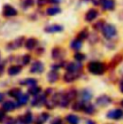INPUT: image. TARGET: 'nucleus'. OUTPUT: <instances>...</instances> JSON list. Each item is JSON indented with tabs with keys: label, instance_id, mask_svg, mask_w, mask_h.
<instances>
[{
	"label": "nucleus",
	"instance_id": "nucleus-37",
	"mask_svg": "<svg viewBox=\"0 0 123 124\" xmlns=\"http://www.w3.org/2000/svg\"><path fill=\"white\" fill-rule=\"evenodd\" d=\"M23 4L25 7H32L35 4V0H25Z\"/></svg>",
	"mask_w": 123,
	"mask_h": 124
},
{
	"label": "nucleus",
	"instance_id": "nucleus-8",
	"mask_svg": "<svg viewBox=\"0 0 123 124\" xmlns=\"http://www.w3.org/2000/svg\"><path fill=\"white\" fill-rule=\"evenodd\" d=\"M43 69H44V66H43L42 62L37 61L32 64L30 68V72H32V73H41L43 71Z\"/></svg>",
	"mask_w": 123,
	"mask_h": 124
},
{
	"label": "nucleus",
	"instance_id": "nucleus-15",
	"mask_svg": "<svg viewBox=\"0 0 123 124\" xmlns=\"http://www.w3.org/2000/svg\"><path fill=\"white\" fill-rule=\"evenodd\" d=\"M20 71H21V66H19V65H12V66L8 69L9 75H12V76L17 75L18 73H20Z\"/></svg>",
	"mask_w": 123,
	"mask_h": 124
},
{
	"label": "nucleus",
	"instance_id": "nucleus-43",
	"mask_svg": "<svg viewBox=\"0 0 123 124\" xmlns=\"http://www.w3.org/2000/svg\"><path fill=\"white\" fill-rule=\"evenodd\" d=\"M5 117V115H4V113L2 112V111H0V121H2V119Z\"/></svg>",
	"mask_w": 123,
	"mask_h": 124
},
{
	"label": "nucleus",
	"instance_id": "nucleus-46",
	"mask_svg": "<svg viewBox=\"0 0 123 124\" xmlns=\"http://www.w3.org/2000/svg\"><path fill=\"white\" fill-rule=\"evenodd\" d=\"M3 98H4V95H3V94H2V93H0V102H1V101H2V100H3Z\"/></svg>",
	"mask_w": 123,
	"mask_h": 124
},
{
	"label": "nucleus",
	"instance_id": "nucleus-30",
	"mask_svg": "<svg viewBox=\"0 0 123 124\" xmlns=\"http://www.w3.org/2000/svg\"><path fill=\"white\" fill-rule=\"evenodd\" d=\"M40 91H41V89H40L39 87L34 86V87H31L28 92H29V93L32 94V95H37V94H38V93H40Z\"/></svg>",
	"mask_w": 123,
	"mask_h": 124
},
{
	"label": "nucleus",
	"instance_id": "nucleus-49",
	"mask_svg": "<svg viewBox=\"0 0 123 124\" xmlns=\"http://www.w3.org/2000/svg\"><path fill=\"white\" fill-rule=\"evenodd\" d=\"M83 1H89V0H83Z\"/></svg>",
	"mask_w": 123,
	"mask_h": 124
},
{
	"label": "nucleus",
	"instance_id": "nucleus-47",
	"mask_svg": "<svg viewBox=\"0 0 123 124\" xmlns=\"http://www.w3.org/2000/svg\"><path fill=\"white\" fill-rule=\"evenodd\" d=\"M120 91H121V93H123V83L120 85Z\"/></svg>",
	"mask_w": 123,
	"mask_h": 124
},
{
	"label": "nucleus",
	"instance_id": "nucleus-29",
	"mask_svg": "<svg viewBox=\"0 0 123 124\" xmlns=\"http://www.w3.org/2000/svg\"><path fill=\"white\" fill-rule=\"evenodd\" d=\"M91 98H92V93H90L89 91L85 90V91L82 92V99L84 101H90Z\"/></svg>",
	"mask_w": 123,
	"mask_h": 124
},
{
	"label": "nucleus",
	"instance_id": "nucleus-27",
	"mask_svg": "<svg viewBox=\"0 0 123 124\" xmlns=\"http://www.w3.org/2000/svg\"><path fill=\"white\" fill-rule=\"evenodd\" d=\"M21 84L22 85H27V86H30V87H34V86H37V80H35L33 78H28L25 81L21 82Z\"/></svg>",
	"mask_w": 123,
	"mask_h": 124
},
{
	"label": "nucleus",
	"instance_id": "nucleus-4",
	"mask_svg": "<svg viewBox=\"0 0 123 124\" xmlns=\"http://www.w3.org/2000/svg\"><path fill=\"white\" fill-rule=\"evenodd\" d=\"M24 40H25V38L24 37H19L16 39H15L14 41L10 42L7 47H8V49H17V48H19V47L22 46Z\"/></svg>",
	"mask_w": 123,
	"mask_h": 124
},
{
	"label": "nucleus",
	"instance_id": "nucleus-42",
	"mask_svg": "<svg viewBox=\"0 0 123 124\" xmlns=\"http://www.w3.org/2000/svg\"><path fill=\"white\" fill-rule=\"evenodd\" d=\"M3 72H4V65L0 64V76L3 74Z\"/></svg>",
	"mask_w": 123,
	"mask_h": 124
},
{
	"label": "nucleus",
	"instance_id": "nucleus-34",
	"mask_svg": "<svg viewBox=\"0 0 123 124\" xmlns=\"http://www.w3.org/2000/svg\"><path fill=\"white\" fill-rule=\"evenodd\" d=\"M74 59H75L77 62H82V61H84V60L86 59V56H85V54H83V53L77 52V53H75V55H74Z\"/></svg>",
	"mask_w": 123,
	"mask_h": 124
},
{
	"label": "nucleus",
	"instance_id": "nucleus-12",
	"mask_svg": "<svg viewBox=\"0 0 123 124\" xmlns=\"http://www.w3.org/2000/svg\"><path fill=\"white\" fill-rule=\"evenodd\" d=\"M57 101L58 104L62 107H66L69 103V100L65 94H57Z\"/></svg>",
	"mask_w": 123,
	"mask_h": 124
},
{
	"label": "nucleus",
	"instance_id": "nucleus-2",
	"mask_svg": "<svg viewBox=\"0 0 123 124\" xmlns=\"http://www.w3.org/2000/svg\"><path fill=\"white\" fill-rule=\"evenodd\" d=\"M102 34L106 39H112L117 35V30L113 24H106L102 29Z\"/></svg>",
	"mask_w": 123,
	"mask_h": 124
},
{
	"label": "nucleus",
	"instance_id": "nucleus-31",
	"mask_svg": "<svg viewBox=\"0 0 123 124\" xmlns=\"http://www.w3.org/2000/svg\"><path fill=\"white\" fill-rule=\"evenodd\" d=\"M48 117H49L48 114H41L39 116V117L38 118V120H37V122H38L37 124H42L43 122H45L48 119Z\"/></svg>",
	"mask_w": 123,
	"mask_h": 124
},
{
	"label": "nucleus",
	"instance_id": "nucleus-35",
	"mask_svg": "<svg viewBox=\"0 0 123 124\" xmlns=\"http://www.w3.org/2000/svg\"><path fill=\"white\" fill-rule=\"evenodd\" d=\"M31 61V56L30 55H24L22 57V63L23 64H28Z\"/></svg>",
	"mask_w": 123,
	"mask_h": 124
},
{
	"label": "nucleus",
	"instance_id": "nucleus-5",
	"mask_svg": "<svg viewBox=\"0 0 123 124\" xmlns=\"http://www.w3.org/2000/svg\"><path fill=\"white\" fill-rule=\"evenodd\" d=\"M51 54H52V58L54 60H60L64 56L65 51L62 47H54L51 51Z\"/></svg>",
	"mask_w": 123,
	"mask_h": 124
},
{
	"label": "nucleus",
	"instance_id": "nucleus-36",
	"mask_svg": "<svg viewBox=\"0 0 123 124\" xmlns=\"http://www.w3.org/2000/svg\"><path fill=\"white\" fill-rule=\"evenodd\" d=\"M83 110H85L87 113H89V114H91L92 112H94V108L91 106V105H88V106H84L83 107Z\"/></svg>",
	"mask_w": 123,
	"mask_h": 124
},
{
	"label": "nucleus",
	"instance_id": "nucleus-40",
	"mask_svg": "<svg viewBox=\"0 0 123 124\" xmlns=\"http://www.w3.org/2000/svg\"><path fill=\"white\" fill-rule=\"evenodd\" d=\"M102 1H103V0H92V4L95 5V6H99V5H101V4H102Z\"/></svg>",
	"mask_w": 123,
	"mask_h": 124
},
{
	"label": "nucleus",
	"instance_id": "nucleus-45",
	"mask_svg": "<svg viewBox=\"0 0 123 124\" xmlns=\"http://www.w3.org/2000/svg\"><path fill=\"white\" fill-rule=\"evenodd\" d=\"M15 120L14 119H10L9 120V123H7V124H15Z\"/></svg>",
	"mask_w": 123,
	"mask_h": 124
},
{
	"label": "nucleus",
	"instance_id": "nucleus-48",
	"mask_svg": "<svg viewBox=\"0 0 123 124\" xmlns=\"http://www.w3.org/2000/svg\"><path fill=\"white\" fill-rule=\"evenodd\" d=\"M121 105H122V106H123V101H122V102H121Z\"/></svg>",
	"mask_w": 123,
	"mask_h": 124
},
{
	"label": "nucleus",
	"instance_id": "nucleus-19",
	"mask_svg": "<svg viewBox=\"0 0 123 124\" xmlns=\"http://www.w3.org/2000/svg\"><path fill=\"white\" fill-rule=\"evenodd\" d=\"M15 109V104L12 101H6L4 104H3V110L7 111V112H11V111H14Z\"/></svg>",
	"mask_w": 123,
	"mask_h": 124
},
{
	"label": "nucleus",
	"instance_id": "nucleus-16",
	"mask_svg": "<svg viewBox=\"0 0 123 124\" xmlns=\"http://www.w3.org/2000/svg\"><path fill=\"white\" fill-rule=\"evenodd\" d=\"M47 78H48V81L50 83H54V82L58 81V79H59V73L56 70H52V71H50L48 73Z\"/></svg>",
	"mask_w": 123,
	"mask_h": 124
},
{
	"label": "nucleus",
	"instance_id": "nucleus-21",
	"mask_svg": "<svg viewBox=\"0 0 123 124\" xmlns=\"http://www.w3.org/2000/svg\"><path fill=\"white\" fill-rule=\"evenodd\" d=\"M88 37H89V30H88V28H84L83 30H81V31L78 33L77 39L83 41V40L86 39Z\"/></svg>",
	"mask_w": 123,
	"mask_h": 124
},
{
	"label": "nucleus",
	"instance_id": "nucleus-39",
	"mask_svg": "<svg viewBox=\"0 0 123 124\" xmlns=\"http://www.w3.org/2000/svg\"><path fill=\"white\" fill-rule=\"evenodd\" d=\"M82 107H84V106H83V105H81L80 103H76V104H74V105H73V110H75V111H76V110H77V111H80V110H82V109H83Z\"/></svg>",
	"mask_w": 123,
	"mask_h": 124
},
{
	"label": "nucleus",
	"instance_id": "nucleus-11",
	"mask_svg": "<svg viewBox=\"0 0 123 124\" xmlns=\"http://www.w3.org/2000/svg\"><path fill=\"white\" fill-rule=\"evenodd\" d=\"M79 77V73L76 72H66L63 75V80L67 83H71L73 81H75L77 78Z\"/></svg>",
	"mask_w": 123,
	"mask_h": 124
},
{
	"label": "nucleus",
	"instance_id": "nucleus-33",
	"mask_svg": "<svg viewBox=\"0 0 123 124\" xmlns=\"http://www.w3.org/2000/svg\"><path fill=\"white\" fill-rule=\"evenodd\" d=\"M65 95H66V97L68 98V100L70 101V100L74 99V98L77 96V92H76L75 90H70L68 93L65 94Z\"/></svg>",
	"mask_w": 123,
	"mask_h": 124
},
{
	"label": "nucleus",
	"instance_id": "nucleus-7",
	"mask_svg": "<svg viewBox=\"0 0 123 124\" xmlns=\"http://www.w3.org/2000/svg\"><path fill=\"white\" fill-rule=\"evenodd\" d=\"M101 6L104 11H114L115 8V0H103Z\"/></svg>",
	"mask_w": 123,
	"mask_h": 124
},
{
	"label": "nucleus",
	"instance_id": "nucleus-32",
	"mask_svg": "<svg viewBox=\"0 0 123 124\" xmlns=\"http://www.w3.org/2000/svg\"><path fill=\"white\" fill-rule=\"evenodd\" d=\"M32 121H33V116H32V114L31 113H27L24 116V117H23V122H24V124H31Z\"/></svg>",
	"mask_w": 123,
	"mask_h": 124
},
{
	"label": "nucleus",
	"instance_id": "nucleus-24",
	"mask_svg": "<svg viewBox=\"0 0 123 124\" xmlns=\"http://www.w3.org/2000/svg\"><path fill=\"white\" fill-rule=\"evenodd\" d=\"M21 94L22 93H21V91L19 89H13L9 92V95L12 97H15V98H18Z\"/></svg>",
	"mask_w": 123,
	"mask_h": 124
},
{
	"label": "nucleus",
	"instance_id": "nucleus-23",
	"mask_svg": "<svg viewBox=\"0 0 123 124\" xmlns=\"http://www.w3.org/2000/svg\"><path fill=\"white\" fill-rule=\"evenodd\" d=\"M106 25V23H105V20H103V19H100L99 21H97L94 25H93V28L96 30V31H100V30H102L103 28H104V26Z\"/></svg>",
	"mask_w": 123,
	"mask_h": 124
},
{
	"label": "nucleus",
	"instance_id": "nucleus-26",
	"mask_svg": "<svg viewBox=\"0 0 123 124\" xmlns=\"http://www.w3.org/2000/svg\"><path fill=\"white\" fill-rule=\"evenodd\" d=\"M66 120L70 124H78V122H79V118H78L76 116H74V115H69V116H66Z\"/></svg>",
	"mask_w": 123,
	"mask_h": 124
},
{
	"label": "nucleus",
	"instance_id": "nucleus-14",
	"mask_svg": "<svg viewBox=\"0 0 123 124\" xmlns=\"http://www.w3.org/2000/svg\"><path fill=\"white\" fill-rule=\"evenodd\" d=\"M38 44V39H35V38H30L28 39L26 41H25V47L28 49V50H32L34 49Z\"/></svg>",
	"mask_w": 123,
	"mask_h": 124
},
{
	"label": "nucleus",
	"instance_id": "nucleus-25",
	"mask_svg": "<svg viewBox=\"0 0 123 124\" xmlns=\"http://www.w3.org/2000/svg\"><path fill=\"white\" fill-rule=\"evenodd\" d=\"M28 100H29V98H28V95L27 94H21L17 98V101H18V104L19 105H25L28 102Z\"/></svg>",
	"mask_w": 123,
	"mask_h": 124
},
{
	"label": "nucleus",
	"instance_id": "nucleus-6",
	"mask_svg": "<svg viewBox=\"0 0 123 124\" xmlns=\"http://www.w3.org/2000/svg\"><path fill=\"white\" fill-rule=\"evenodd\" d=\"M82 69V64L77 63V62H69L66 65V70L67 72H76L79 73Z\"/></svg>",
	"mask_w": 123,
	"mask_h": 124
},
{
	"label": "nucleus",
	"instance_id": "nucleus-38",
	"mask_svg": "<svg viewBox=\"0 0 123 124\" xmlns=\"http://www.w3.org/2000/svg\"><path fill=\"white\" fill-rule=\"evenodd\" d=\"M48 2H49V0H37V4H38V6H40V7L46 5Z\"/></svg>",
	"mask_w": 123,
	"mask_h": 124
},
{
	"label": "nucleus",
	"instance_id": "nucleus-13",
	"mask_svg": "<svg viewBox=\"0 0 123 124\" xmlns=\"http://www.w3.org/2000/svg\"><path fill=\"white\" fill-rule=\"evenodd\" d=\"M123 116V112L120 109H116V110H114V111H111L109 114H108V117L110 118H113V119H118L120 118Z\"/></svg>",
	"mask_w": 123,
	"mask_h": 124
},
{
	"label": "nucleus",
	"instance_id": "nucleus-41",
	"mask_svg": "<svg viewBox=\"0 0 123 124\" xmlns=\"http://www.w3.org/2000/svg\"><path fill=\"white\" fill-rule=\"evenodd\" d=\"M62 0H49V2L53 3V4H60V3H62Z\"/></svg>",
	"mask_w": 123,
	"mask_h": 124
},
{
	"label": "nucleus",
	"instance_id": "nucleus-44",
	"mask_svg": "<svg viewBox=\"0 0 123 124\" xmlns=\"http://www.w3.org/2000/svg\"><path fill=\"white\" fill-rule=\"evenodd\" d=\"M52 124H62V121L61 120H55V121H53Z\"/></svg>",
	"mask_w": 123,
	"mask_h": 124
},
{
	"label": "nucleus",
	"instance_id": "nucleus-17",
	"mask_svg": "<svg viewBox=\"0 0 123 124\" xmlns=\"http://www.w3.org/2000/svg\"><path fill=\"white\" fill-rule=\"evenodd\" d=\"M96 102L100 106H105V105H107V104H109L111 102V99H110V97H108L106 95H102V96H100V97L97 98V101Z\"/></svg>",
	"mask_w": 123,
	"mask_h": 124
},
{
	"label": "nucleus",
	"instance_id": "nucleus-28",
	"mask_svg": "<svg viewBox=\"0 0 123 124\" xmlns=\"http://www.w3.org/2000/svg\"><path fill=\"white\" fill-rule=\"evenodd\" d=\"M45 96H39V97H37V98H35L34 100H33V102H32V104L34 105V106H38V105H40L41 103H43L44 101H45Z\"/></svg>",
	"mask_w": 123,
	"mask_h": 124
},
{
	"label": "nucleus",
	"instance_id": "nucleus-18",
	"mask_svg": "<svg viewBox=\"0 0 123 124\" xmlns=\"http://www.w3.org/2000/svg\"><path fill=\"white\" fill-rule=\"evenodd\" d=\"M82 44H83L82 40H80V39H78L76 38L75 39H73V40L71 41L70 47H71L73 50H79V49L82 47Z\"/></svg>",
	"mask_w": 123,
	"mask_h": 124
},
{
	"label": "nucleus",
	"instance_id": "nucleus-22",
	"mask_svg": "<svg viewBox=\"0 0 123 124\" xmlns=\"http://www.w3.org/2000/svg\"><path fill=\"white\" fill-rule=\"evenodd\" d=\"M61 12V9L59 7H50L46 10V14L48 16H55Z\"/></svg>",
	"mask_w": 123,
	"mask_h": 124
},
{
	"label": "nucleus",
	"instance_id": "nucleus-3",
	"mask_svg": "<svg viewBox=\"0 0 123 124\" xmlns=\"http://www.w3.org/2000/svg\"><path fill=\"white\" fill-rule=\"evenodd\" d=\"M3 16L5 17H13V16H15L17 15V11L11 5L9 4H6L4 5L3 7V12H2Z\"/></svg>",
	"mask_w": 123,
	"mask_h": 124
},
{
	"label": "nucleus",
	"instance_id": "nucleus-10",
	"mask_svg": "<svg viewBox=\"0 0 123 124\" xmlns=\"http://www.w3.org/2000/svg\"><path fill=\"white\" fill-rule=\"evenodd\" d=\"M63 30V27L61 25H58V24H53V25H49L47 27L44 28V32L46 33H49V34H52V33H59Z\"/></svg>",
	"mask_w": 123,
	"mask_h": 124
},
{
	"label": "nucleus",
	"instance_id": "nucleus-1",
	"mask_svg": "<svg viewBox=\"0 0 123 124\" xmlns=\"http://www.w3.org/2000/svg\"><path fill=\"white\" fill-rule=\"evenodd\" d=\"M88 70L95 75H101L106 70V65L100 62H91L88 64Z\"/></svg>",
	"mask_w": 123,
	"mask_h": 124
},
{
	"label": "nucleus",
	"instance_id": "nucleus-9",
	"mask_svg": "<svg viewBox=\"0 0 123 124\" xmlns=\"http://www.w3.org/2000/svg\"><path fill=\"white\" fill-rule=\"evenodd\" d=\"M97 16H98V11H97L96 9H90V10L87 12L86 16H85V19H86L87 21L91 22L92 20H94Z\"/></svg>",
	"mask_w": 123,
	"mask_h": 124
},
{
	"label": "nucleus",
	"instance_id": "nucleus-20",
	"mask_svg": "<svg viewBox=\"0 0 123 124\" xmlns=\"http://www.w3.org/2000/svg\"><path fill=\"white\" fill-rule=\"evenodd\" d=\"M123 60V55L121 53H118V54H116L115 57H114V59L111 61V66H116L119 62H121Z\"/></svg>",
	"mask_w": 123,
	"mask_h": 124
}]
</instances>
